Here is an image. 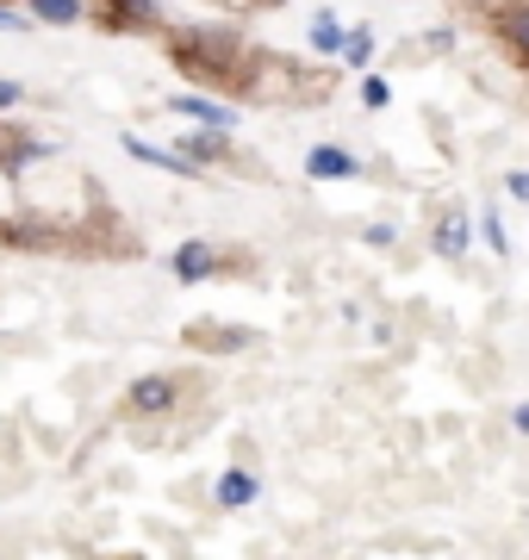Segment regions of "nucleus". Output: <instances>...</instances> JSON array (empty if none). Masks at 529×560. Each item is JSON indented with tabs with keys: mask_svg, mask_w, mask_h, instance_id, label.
<instances>
[{
	"mask_svg": "<svg viewBox=\"0 0 529 560\" xmlns=\"http://www.w3.org/2000/svg\"><path fill=\"white\" fill-rule=\"evenodd\" d=\"M168 50H175V62H181L187 75L212 81L237 62V32H224V25H187V32L168 38Z\"/></svg>",
	"mask_w": 529,
	"mask_h": 560,
	"instance_id": "nucleus-1",
	"label": "nucleus"
},
{
	"mask_svg": "<svg viewBox=\"0 0 529 560\" xmlns=\"http://www.w3.org/2000/svg\"><path fill=\"white\" fill-rule=\"evenodd\" d=\"M181 405V374H143L125 386V411L131 418H168Z\"/></svg>",
	"mask_w": 529,
	"mask_h": 560,
	"instance_id": "nucleus-2",
	"label": "nucleus"
},
{
	"mask_svg": "<svg viewBox=\"0 0 529 560\" xmlns=\"http://www.w3.org/2000/svg\"><path fill=\"white\" fill-rule=\"evenodd\" d=\"M94 20L106 32H163V0H101Z\"/></svg>",
	"mask_w": 529,
	"mask_h": 560,
	"instance_id": "nucleus-3",
	"label": "nucleus"
},
{
	"mask_svg": "<svg viewBox=\"0 0 529 560\" xmlns=\"http://www.w3.org/2000/svg\"><path fill=\"white\" fill-rule=\"evenodd\" d=\"M224 268V249L219 243H205V237H187L175 256H168V275L181 280V287H200V280H212Z\"/></svg>",
	"mask_w": 529,
	"mask_h": 560,
	"instance_id": "nucleus-4",
	"label": "nucleus"
},
{
	"mask_svg": "<svg viewBox=\"0 0 529 560\" xmlns=\"http://www.w3.org/2000/svg\"><path fill=\"white\" fill-rule=\"evenodd\" d=\"M119 143H125V156H131V162H150V168H163V175H181V180H200L205 175L187 150H163V143H150V138H131V131H125Z\"/></svg>",
	"mask_w": 529,
	"mask_h": 560,
	"instance_id": "nucleus-5",
	"label": "nucleus"
},
{
	"mask_svg": "<svg viewBox=\"0 0 529 560\" xmlns=\"http://www.w3.org/2000/svg\"><path fill=\"white\" fill-rule=\"evenodd\" d=\"M168 113L187 125H219V131H237V106H224V101H205V94H168Z\"/></svg>",
	"mask_w": 529,
	"mask_h": 560,
	"instance_id": "nucleus-6",
	"label": "nucleus"
},
{
	"mask_svg": "<svg viewBox=\"0 0 529 560\" xmlns=\"http://www.w3.org/2000/svg\"><path fill=\"white\" fill-rule=\"evenodd\" d=\"M212 499H219V511H249V504L262 499V480L249 467H224L219 486H212Z\"/></svg>",
	"mask_w": 529,
	"mask_h": 560,
	"instance_id": "nucleus-7",
	"label": "nucleus"
},
{
	"mask_svg": "<svg viewBox=\"0 0 529 560\" xmlns=\"http://www.w3.org/2000/svg\"><path fill=\"white\" fill-rule=\"evenodd\" d=\"M306 175L311 180H355L362 162L349 156V150H337V143H318V150H306Z\"/></svg>",
	"mask_w": 529,
	"mask_h": 560,
	"instance_id": "nucleus-8",
	"label": "nucleus"
},
{
	"mask_svg": "<svg viewBox=\"0 0 529 560\" xmlns=\"http://www.w3.org/2000/svg\"><path fill=\"white\" fill-rule=\"evenodd\" d=\"M181 150L200 168H212V162H231V131H219V125H200V131H181Z\"/></svg>",
	"mask_w": 529,
	"mask_h": 560,
	"instance_id": "nucleus-9",
	"label": "nucleus"
},
{
	"mask_svg": "<svg viewBox=\"0 0 529 560\" xmlns=\"http://www.w3.org/2000/svg\"><path fill=\"white\" fill-rule=\"evenodd\" d=\"M38 25H82L94 20V0H20Z\"/></svg>",
	"mask_w": 529,
	"mask_h": 560,
	"instance_id": "nucleus-10",
	"label": "nucleus"
},
{
	"mask_svg": "<svg viewBox=\"0 0 529 560\" xmlns=\"http://www.w3.org/2000/svg\"><path fill=\"white\" fill-rule=\"evenodd\" d=\"M306 44L318 50V57H343V44H349V25L337 20V13H311V32H306Z\"/></svg>",
	"mask_w": 529,
	"mask_h": 560,
	"instance_id": "nucleus-11",
	"label": "nucleus"
},
{
	"mask_svg": "<svg viewBox=\"0 0 529 560\" xmlns=\"http://www.w3.org/2000/svg\"><path fill=\"white\" fill-rule=\"evenodd\" d=\"M430 243H436V256H448V261H461V256H468V219H461V212H448V219L443 224H436V237H430Z\"/></svg>",
	"mask_w": 529,
	"mask_h": 560,
	"instance_id": "nucleus-12",
	"label": "nucleus"
},
{
	"mask_svg": "<svg viewBox=\"0 0 529 560\" xmlns=\"http://www.w3.org/2000/svg\"><path fill=\"white\" fill-rule=\"evenodd\" d=\"M343 62H349V69H367V62H374V25H349Z\"/></svg>",
	"mask_w": 529,
	"mask_h": 560,
	"instance_id": "nucleus-13",
	"label": "nucleus"
},
{
	"mask_svg": "<svg viewBox=\"0 0 529 560\" xmlns=\"http://www.w3.org/2000/svg\"><path fill=\"white\" fill-rule=\"evenodd\" d=\"M505 38H510L517 57H529V7H510L505 13Z\"/></svg>",
	"mask_w": 529,
	"mask_h": 560,
	"instance_id": "nucleus-14",
	"label": "nucleus"
},
{
	"mask_svg": "<svg viewBox=\"0 0 529 560\" xmlns=\"http://www.w3.org/2000/svg\"><path fill=\"white\" fill-rule=\"evenodd\" d=\"M480 231H486V243H492V249H498V256H510V243H505V219H498L492 206H486V212H480Z\"/></svg>",
	"mask_w": 529,
	"mask_h": 560,
	"instance_id": "nucleus-15",
	"label": "nucleus"
},
{
	"mask_svg": "<svg viewBox=\"0 0 529 560\" xmlns=\"http://www.w3.org/2000/svg\"><path fill=\"white\" fill-rule=\"evenodd\" d=\"M362 101L374 106V113H380V106L392 101V88H387V75H362Z\"/></svg>",
	"mask_w": 529,
	"mask_h": 560,
	"instance_id": "nucleus-16",
	"label": "nucleus"
},
{
	"mask_svg": "<svg viewBox=\"0 0 529 560\" xmlns=\"http://www.w3.org/2000/svg\"><path fill=\"white\" fill-rule=\"evenodd\" d=\"M32 13H25V7H7V0H0V32H32Z\"/></svg>",
	"mask_w": 529,
	"mask_h": 560,
	"instance_id": "nucleus-17",
	"label": "nucleus"
},
{
	"mask_svg": "<svg viewBox=\"0 0 529 560\" xmlns=\"http://www.w3.org/2000/svg\"><path fill=\"white\" fill-rule=\"evenodd\" d=\"M13 106H25V88H20V81L0 75V113H13Z\"/></svg>",
	"mask_w": 529,
	"mask_h": 560,
	"instance_id": "nucleus-18",
	"label": "nucleus"
},
{
	"mask_svg": "<svg viewBox=\"0 0 529 560\" xmlns=\"http://www.w3.org/2000/svg\"><path fill=\"white\" fill-rule=\"evenodd\" d=\"M505 187H510V200H524V206H529V168H510Z\"/></svg>",
	"mask_w": 529,
	"mask_h": 560,
	"instance_id": "nucleus-19",
	"label": "nucleus"
},
{
	"mask_svg": "<svg viewBox=\"0 0 529 560\" xmlns=\"http://www.w3.org/2000/svg\"><path fill=\"white\" fill-rule=\"evenodd\" d=\"M362 237L374 243V249H392V237H399V231H392V224H367Z\"/></svg>",
	"mask_w": 529,
	"mask_h": 560,
	"instance_id": "nucleus-20",
	"label": "nucleus"
},
{
	"mask_svg": "<svg viewBox=\"0 0 529 560\" xmlns=\"http://www.w3.org/2000/svg\"><path fill=\"white\" fill-rule=\"evenodd\" d=\"M510 423H517V436H529V405H517V411H510Z\"/></svg>",
	"mask_w": 529,
	"mask_h": 560,
	"instance_id": "nucleus-21",
	"label": "nucleus"
}]
</instances>
